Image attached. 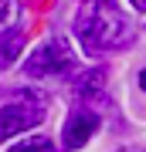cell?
<instances>
[{
    "label": "cell",
    "mask_w": 146,
    "mask_h": 152,
    "mask_svg": "<svg viewBox=\"0 0 146 152\" xmlns=\"http://www.w3.org/2000/svg\"><path fill=\"white\" fill-rule=\"evenodd\" d=\"M75 37L82 41L85 54H105V51H122L129 48L136 31L112 4H85L75 14Z\"/></svg>",
    "instance_id": "cell-1"
},
{
    "label": "cell",
    "mask_w": 146,
    "mask_h": 152,
    "mask_svg": "<svg viewBox=\"0 0 146 152\" xmlns=\"http://www.w3.org/2000/svg\"><path fill=\"white\" fill-rule=\"evenodd\" d=\"M41 118H44V102L38 95H31V91H21L14 102L0 105V142L34 129Z\"/></svg>",
    "instance_id": "cell-2"
},
{
    "label": "cell",
    "mask_w": 146,
    "mask_h": 152,
    "mask_svg": "<svg viewBox=\"0 0 146 152\" xmlns=\"http://www.w3.org/2000/svg\"><path fill=\"white\" fill-rule=\"evenodd\" d=\"M75 68V51L68 48L65 37L44 41L38 51H31V58L24 61V71L31 78H51V75H68Z\"/></svg>",
    "instance_id": "cell-3"
},
{
    "label": "cell",
    "mask_w": 146,
    "mask_h": 152,
    "mask_svg": "<svg viewBox=\"0 0 146 152\" xmlns=\"http://www.w3.org/2000/svg\"><path fill=\"white\" fill-rule=\"evenodd\" d=\"M95 129H99V115L88 112V108H75L65 118V125H61V142H65V149H82L95 135Z\"/></svg>",
    "instance_id": "cell-4"
},
{
    "label": "cell",
    "mask_w": 146,
    "mask_h": 152,
    "mask_svg": "<svg viewBox=\"0 0 146 152\" xmlns=\"http://www.w3.org/2000/svg\"><path fill=\"white\" fill-rule=\"evenodd\" d=\"M75 95L82 102H102L105 98V71L102 68H88L75 78Z\"/></svg>",
    "instance_id": "cell-5"
},
{
    "label": "cell",
    "mask_w": 146,
    "mask_h": 152,
    "mask_svg": "<svg viewBox=\"0 0 146 152\" xmlns=\"http://www.w3.org/2000/svg\"><path fill=\"white\" fill-rule=\"evenodd\" d=\"M24 51V31L21 27H10V31H4L0 34V64H14L17 54Z\"/></svg>",
    "instance_id": "cell-6"
},
{
    "label": "cell",
    "mask_w": 146,
    "mask_h": 152,
    "mask_svg": "<svg viewBox=\"0 0 146 152\" xmlns=\"http://www.w3.org/2000/svg\"><path fill=\"white\" fill-rule=\"evenodd\" d=\"M17 14H21V7H17V0H0V34L10 31L17 24Z\"/></svg>",
    "instance_id": "cell-7"
},
{
    "label": "cell",
    "mask_w": 146,
    "mask_h": 152,
    "mask_svg": "<svg viewBox=\"0 0 146 152\" xmlns=\"http://www.w3.org/2000/svg\"><path fill=\"white\" fill-rule=\"evenodd\" d=\"M10 152H58V149H54L51 142L41 135V139H24V142H17Z\"/></svg>",
    "instance_id": "cell-8"
},
{
    "label": "cell",
    "mask_w": 146,
    "mask_h": 152,
    "mask_svg": "<svg viewBox=\"0 0 146 152\" xmlns=\"http://www.w3.org/2000/svg\"><path fill=\"white\" fill-rule=\"evenodd\" d=\"M139 88H143V91H146V68L139 71Z\"/></svg>",
    "instance_id": "cell-9"
},
{
    "label": "cell",
    "mask_w": 146,
    "mask_h": 152,
    "mask_svg": "<svg viewBox=\"0 0 146 152\" xmlns=\"http://www.w3.org/2000/svg\"><path fill=\"white\" fill-rule=\"evenodd\" d=\"M133 7L136 10H146V0H133Z\"/></svg>",
    "instance_id": "cell-10"
},
{
    "label": "cell",
    "mask_w": 146,
    "mask_h": 152,
    "mask_svg": "<svg viewBox=\"0 0 146 152\" xmlns=\"http://www.w3.org/2000/svg\"><path fill=\"white\" fill-rule=\"evenodd\" d=\"M88 4H105V0H88Z\"/></svg>",
    "instance_id": "cell-11"
},
{
    "label": "cell",
    "mask_w": 146,
    "mask_h": 152,
    "mask_svg": "<svg viewBox=\"0 0 146 152\" xmlns=\"http://www.w3.org/2000/svg\"><path fill=\"white\" fill-rule=\"evenodd\" d=\"M119 152H136V149H119Z\"/></svg>",
    "instance_id": "cell-12"
}]
</instances>
